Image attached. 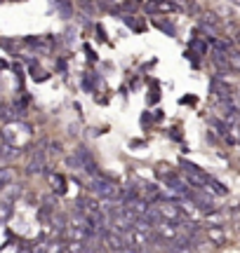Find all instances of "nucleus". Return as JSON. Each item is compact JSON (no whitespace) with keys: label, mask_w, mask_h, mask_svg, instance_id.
I'll return each mask as SVG.
<instances>
[{"label":"nucleus","mask_w":240,"mask_h":253,"mask_svg":"<svg viewBox=\"0 0 240 253\" xmlns=\"http://www.w3.org/2000/svg\"><path fill=\"white\" fill-rule=\"evenodd\" d=\"M181 176H184L186 181H188V185L191 188H207V183H210V173H205L200 167H195L193 162H186V160H181Z\"/></svg>","instance_id":"obj_1"},{"label":"nucleus","mask_w":240,"mask_h":253,"mask_svg":"<svg viewBox=\"0 0 240 253\" xmlns=\"http://www.w3.org/2000/svg\"><path fill=\"white\" fill-rule=\"evenodd\" d=\"M12 183H14V171L9 167H0V190L9 188Z\"/></svg>","instance_id":"obj_13"},{"label":"nucleus","mask_w":240,"mask_h":253,"mask_svg":"<svg viewBox=\"0 0 240 253\" xmlns=\"http://www.w3.org/2000/svg\"><path fill=\"white\" fill-rule=\"evenodd\" d=\"M26 173H28V176H40V173H47V155H45V150H43V148L33 150L31 160H28Z\"/></svg>","instance_id":"obj_3"},{"label":"nucleus","mask_w":240,"mask_h":253,"mask_svg":"<svg viewBox=\"0 0 240 253\" xmlns=\"http://www.w3.org/2000/svg\"><path fill=\"white\" fill-rule=\"evenodd\" d=\"M231 42H233L236 47H240V28L236 31V33H233V36H231Z\"/></svg>","instance_id":"obj_19"},{"label":"nucleus","mask_w":240,"mask_h":253,"mask_svg":"<svg viewBox=\"0 0 240 253\" xmlns=\"http://www.w3.org/2000/svg\"><path fill=\"white\" fill-rule=\"evenodd\" d=\"M156 26L163 31V33H167V36H175V26L172 24H167V21H156Z\"/></svg>","instance_id":"obj_17"},{"label":"nucleus","mask_w":240,"mask_h":253,"mask_svg":"<svg viewBox=\"0 0 240 253\" xmlns=\"http://www.w3.org/2000/svg\"><path fill=\"white\" fill-rule=\"evenodd\" d=\"M12 213H14V204H12L9 199H2V202H0V223L9 220Z\"/></svg>","instance_id":"obj_14"},{"label":"nucleus","mask_w":240,"mask_h":253,"mask_svg":"<svg viewBox=\"0 0 240 253\" xmlns=\"http://www.w3.org/2000/svg\"><path fill=\"white\" fill-rule=\"evenodd\" d=\"M31 78L36 82H45L47 78H50V73H45V71H38V68H33V73H31Z\"/></svg>","instance_id":"obj_18"},{"label":"nucleus","mask_w":240,"mask_h":253,"mask_svg":"<svg viewBox=\"0 0 240 253\" xmlns=\"http://www.w3.org/2000/svg\"><path fill=\"white\" fill-rule=\"evenodd\" d=\"M238 49H240V47H238Z\"/></svg>","instance_id":"obj_20"},{"label":"nucleus","mask_w":240,"mask_h":253,"mask_svg":"<svg viewBox=\"0 0 240 253\" xmlns=\"http://www.w3.org/2000/svg\"><path fill=\"white\" fill-rule=\"evenodd\" d=\"M210 59H212L214 68H217L219 73L229 71V59H226V52H222V49H210Z\"/></svg>","instance_id":"obj_9"},{"label":"nucleus","mask_w":240,"mask_h":253,"mask_svg":"<svg viewBox=\"0 0 240 253\" xmlns=\"http://www.w3.org/2000/svg\"><path fill=\"white\" fill-rule=\"evenodd\" d=\"M47 178H50V185H52V190H55L57 195H64L66 192V178L61 176V173H55L47 169Z\"/></svg>","instance_id":"obj_10"},{"label":"nucleus","mask_w":240,"mask_h":253,"mask_svg":"<svg viewBox=\"0 0 240 253\" xmlns=\"http://www.w3.org/2000/svg\"><path fill=\"white\" fill-rule=\"evenodd\" d=\"M57 9H59V14L64 19H71L73 17V7H71V0H57Z\"/></svg>","instance_id":"obj_15"},{"label":"nucleus","mask_w":240,"mask_h":253,"mask_svg":"<svg viewBox=\"0 0 240 253\" xmlns=\"http://www.w3.org/2000/svg\"><path fill=\"white\" fill-rule=\"evenodd\" d=\"M226 59H229V71H231V73H240V49L231 47V49L226 52Z\"/></svg>","instance_id":"obj_11"},{"label":"nucleus","mask_w":240,"mask_h":253,"mask_svg":"<svg viewBox=\"0 0 240 253\" xmlns=\"http://www.w3.org/2000/svg\"><path fill=\"white\" fill-rule=\"evenodd\" d=\"M175 9H179V5L177 2H172V0H151V2H146V12H175Z\"/></svg>","instance_id":"obj_6"},{"label":"nucleus","mask_w":240,"mask_h":253,"mask_svg":"<svg viewBox=\"0 0 240 253\" xmlns=\"http://www.w3.org/2000/svg\"><path fill=\"white\" fill-rule=\"evenodd\" d=\"M207 239L214 242V244H224V242H226V232L222 230V225H212L207 230Z\"/></svg>","instance_id":"obj_12"},{"label":"nucleus","mask_w":240,"mask_h":253,"mask_svg":"<svg viewBox=\"0 0 240 253\" xmlns=\"http://www.w3.org/2000/svg\"><path fill=\"white\" fill-rule=\"evenodd\" d=\"M198 31L205 33L207 40H212V38H217L219 33H222V26H219V24H212V21H207V19H200V21H198Z\"/></svg>","instance_id":"obj_8"},{"label":"nucleus","mask_w":240,"mask_h":253,"mask_svg":"<svg viewBox=\"0 0 240 253\" xmlns=\"http://www.w3.org/2000/svg\"><path fill=\"white\" fill-rule=\"evenodd\" d=\"M158 209H160V216L170 220V223H177L179 225V220H184V213H181V209L177 207V204H170V202H158Z\"/></svg>","instance_id":"obj_4"},{"label":"nucleus","mask_w":240,"mask_h":253,"mask_svg":"<svg viewBox=\"0 0 240 253\" xmlns=\"http://www.w3.org/2000/svg\"><path fill=\"white\" fill-rule=\"evenodd\" d=\"M207 188L212 190V192H217V195H226V192H229V190L224 188L222 183H219V181H214V178H210V183H207Z\"/></svg>","instance_id":"obj_16"},{"label":"nucleus","mask_w":240,"mask_h":253,"mask_svg":"<svg viewBox=\"0 0 240 253\" xmlns=\"http://www.w3.org/2000/svg\"><path fill=\"white\" fill-rule=\"evenodd\" d=\"M188 54H198V56H207L210 54V42H207V38H193L191 42H188Z\"/></svg>","instance_id":"obj_7"},{"label":"nucleus","mask_w":240,"mask_h":253,"mask_svg":"<svg viewBox=\"0 0 240 253\" xmlns=\"http://www.w3.org/2000/svg\"><path fill=\"white\" fill-rule=\"evenodd\" d=\"M19 153H21V148L14 143H9V141H0V162H12V160H17Z\"/></svg>","instance_id":"obj_5"},{"label":"nucleus","mask_w":240,"mask_h":253,"mask_svg":"<svg viewBox=\"0 0 240 253\" xmlns=\"http://www.w3.org/2000/svg\"><path fill=\"white\" fill-rule=\"evenodd\" d=\"M90 188H92V192L97 195V197L106 199V202H120V192L118 188L113 185V181H109V178H104V176H92V183H90Z\"/></svg>","instance_id":"obj_2"}]
</instances>
